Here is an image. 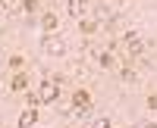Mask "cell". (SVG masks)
<instances>
[{
	"mask_svg": "<svg viewBox=\"0 0 157 128\" xmlns=\"http://www.w3.org/2000/svg\"><path fill=\"white\" fill-rule=\"evenodd\" d=\"M41 47H44L47 56H63V53H66V41H63V37H57V34H47Z\"/></svg>",
	"mask_w": 157,
	"mask_h": 128,
	"instance_id": "cell-1",
	"label": "cell"
},
{
	"mask_svg": "<svg viewBox=\"0 0 157 128\" xmlns=\"http://www.w3.org/2000/svg\"><path fill=\"white\" fill-rule=\"evenodd\" d=\"M123 47H126L129 56H141V53H145V41H141L138 34H126L123 37Z\"/></svg>",
	"mask_w": 157,
	"mask_h": 128,
	"instance_id": "cell-2",
	"label": "cell"
},
{
	"mask_svg": "<svg viewBox=\"0 0 157 128\" xmlns=\"http://www.w3.org/2000/svg\"><path fill=\"white\" fill-rule=\"evenodd\" d=\"M57 97H60V81H47V84H41V91H38V100H41V103H54Z\"/></svg>",
	"mask_w": 157,
	"mask_h": 128,
	"instance_id": "cell-3",
	"label": "cell"
},
{
	"mask_svg": "<svg viewBox=\"0 0 157 128\" xmlns=\"http://www.w3.org/2000/svg\"><path fill=\"white\" fill-rule=\"evenodd\" d=\"M66 12L75 16V19H82L85 12H88V0H69V3H66Z\"/></svg>",
	"mask_w": 157,
	"mask_h": 128,
	"instance_id": "cell-4",
	"label": "cell"
},
{
	"mask_svg": "<svg viewBox=\"0 0 157 128\" xmlns=\"http://www.w3.org/2000/svg\"><path fill=\"white\" fill-rule=\"evenodd\" d=\"M88 103H91L88 91H75V94H72V106H75L78 112H85V109H88Z\"/></svg>",
	"mask_w": 157,
	"mask_h": 128,
	"instance_id": "cell-5",
	"label": "cell"
},
{
	"mask_svg": "<svg viewBox=\"0 0 157 128\" xmlns=\"http://www.w3.org/2000/svg\"><path fill=\"white\" fill-rule=\"evenodd\" d=\"M35 122H38V112H35V106H29V109L19 116V128H32Z\"/></svg>",
	"mask_w": 157,
	"mask_h": 128,
	"instance_id": "cell-6",
	"label": "cell"
},
{
	"mask_svg": "<svg viewBox=\"0 0 157 128\" xmlns=\"http://www.w3.org/2000/svg\"><path fill=\"white\" fill-rule=\"evenodd\" d=\"M41 25H44V31H57V25H60V19L54 16V12H47V16H41Z\"/></svg>",
	"mask_w": 157,
	"mask_h": 128,
	"instance_id": "cell-7",
	"label": "cell"
},
{
	"mask_svg": "<svg viewBox=\"0 0 157 128\" xmlns=\"http://www.w3.org/2000/svg\"><path fill=\"white\" fill-rule=\"evenodd\" d=\"M98 25H101L98 19H82V22H78V28H82L85 34H91V31H98Z\"/></svg>",
	"mask_w": 157,
	"mask_h": 128,
	"instance_id": "cell-8",
	"label": "cell"
},
{
	"mask_svg": "<svg viewBox=\"0 0 157 128\" xmlns=\"http://www.w3.org/2000/svg\"><path fill=\"white\" fill-rule=\"evenodd\" d=\"M25 84H29V78H25V75H16V78H13V91H25Z\"/></svg>",
	"mask_w": 157,
	"mask_h": 128,
	"instance_id": "cell-9",
	"label": "cell"
},
{
	"mask_svg": "<svg viewBox=\"0 0 157 128\" xmlns=\"http://www.w3.org/2000/svg\"><path fill=\"white\" fill-rule=\"evenodd\" d=\"M98 62H101L104 69H113V56L110 53H98Z\"/></svg>",
	"mask_w": 157,
	"mask_h": 128,
	"instance_id": "cell-10",
	"label": "cell"
},
{
	"mask_svg": "<svg viewBox=\"0 0 157 128\" xmlns=\"http://www.w3.org/2000/svg\"><path fill=\"white\" fill-rule=\"evenodd\" d=\"M38 9V0H22V12H35Z\"/></svg>",
	"mask_w": 157,
	"mask_h": 128,
	"instance_id": "cell-11",
	"label": "cell"
},
{
	"mask_svg": "<svg viewBox=\"0 0 157 128\" xmlns=\"http://www.w3.org/2000/svg\"><path fill=\"white\" fill-rule=\"evenodd\" d=\"M120 78H123V81H132V78H135V72H132V69H123V72H120Z\"/></svg>",
	"mask_w": 157,
	"mask_h": 128,
	"instance_id": "cell-12",
	"label": "cell"
},
{
	"mask_svg": "<svg viewBox=\"0 0 157 128\" xmlns=\"http://www.w3.org/2000/svg\"><path fill=\"white\" fill-rule=\"evenodd\" d=\"M16 6V0H0V9H13Z\"/></svg>",
	"mask_w": 157,
	"mask_h": 128,
	"instance_id": "cell-13",
	"label": "cell"
},
{
	"mask_svg": "<svg viewBox=\"0 0 157 128\" xmlns=\"http://www.w3.org/2000/svg\"><path fill=\"white\" fill-rule=\"evenodd\" d=\"M91 128H110V122H107V119H98V122L91 125Z\"/></svg>",
	"mask_w": 157,
	"mask_h": 128,
	"instance_id": "cell-14",
	"label": "cell"
},
{
	"mask_svg": "<svg viewBox=\"0 0 157 128\" xmlns=\"http://www.w3.org/2000/svg\"><path fill=\"white\" fill-rule=\"evenodd\" d=\"M148 106H151V109H157V97H148Z\"/></svg>",
	"mask_w": 157,
	"mask_h": 128,
	"instance_id": "cell-15",
	"label": "cell"
},
{
	"mask_svg": "<svg viewBox=\"0 0 157 128\" xmlns=\"http://www.w3.org/2000/svg\"><path fill=\"white\" fill-rule=\"evenodd\" d=\"M141 128H157V122H145V125H141Z\"/></svg>",
	"mask_w": 157,
	"mask_h": 128,
	"instance_id": "cell-16",
	"label": "cell"
},
{
	"mask_svg": "<svg viewBox=\"0 0 157 128\" xmlns=\"http://www.w3.org/2000/svg\"><path fill=\"white\" fill-rule=\"evenodd\" d=\"M120 3H126V0H120Z\"/></svg>",
	"mask_w": 157,
	"mask_h": 128,
	"instance_id": "cell-17",
	"label": "cell"
}]
</instances>
